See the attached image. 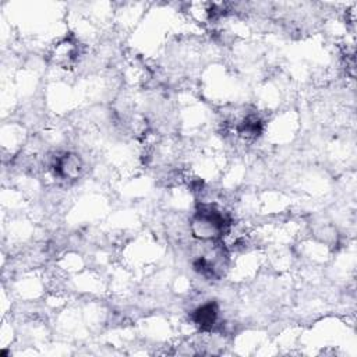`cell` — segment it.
<instances>
[{
    "instance_id": "cell-1",
    "label": "cell",
    "mask_w": 357,
    "mask_h": 357,
    "mask_svg": "<svg viewBox=\"0 0 357 357\" xmlns=\"http://www.w3.org/2000/svg\"><path fill=\"white\" fill-rule=\"evenodd\" d=\"M226 218L212 206H202L197 211L192 222L191 230L195 237L201 240H215L223 236L227 230Z\"/></svg>"
},
{
    "instance_id": "cell-2",
    "label": "cell",
    "mask_w": 357,
    "mask_h": 357,
    "mask_svg": "<svg viewBox=\"0 0 357 357\" xmlns=\"http://www.w3.org/2000/svg\"><path fill=\"white\" fill-rule=\"evenodd\" d=\"M218 318V307L215 303H205L192 314V321L204 331L211 329Z\"/></svg>"
}]
</instances>
